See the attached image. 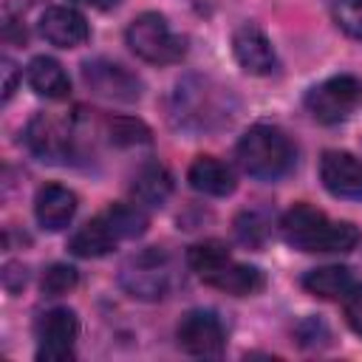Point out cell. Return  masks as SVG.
I'll list each match as a JSON object with an SVG mask.
<instances>
[{"label": "cell", "mask_w": 362, "mask_h": 362, "mask_svg": "<svg viewBox=\"0 0 362 362\" xmlns=\"http://www.w3.org/2000/svg\"><path fill=\"white\" fill-rule=\"evenodd\" d=\"M294 337H297V342H300L303 348H322V345H328L331 331H328V325H325L322 320L305 317V320L294 328Z\"/></svg>", "instance_id": "27"}, {"label": "cell", "mask_w": 362, "mask_h": 362, "mask_svg": "<svg viewBox=\"0 0 362 362\" xmlns=\"http://www.w3.org/2000/svg\"><path fill=\"white\" fill-rule=\"evenodd\" d=\"M238 164L257 181H277L294 167V144L274 124H255L238 141Z\"/></svg>", "instance_id": "3"}, {"label": "cell", "mask_w": 362, "mask_h": 362, "mask_svg": "<svg viewBox=\"0 0 362 362\" xmlns=\"http://www.w3.org/2000/svg\"><path fill=\"white\" fill-rule=\"evenodd\" d=\"M105 218L110 221V226L119 235V240L139 238L150 226V218H147V212H144V206L139 201H116V204L107 206Z\"/></svg>", "instance_id": "21"}, {"label": "cell", "mask_w": 362, "mask_h": 362, "mask_svg": "<svg viewBox=\"0 0 362 362\" xmlns=\"http://www.w3.org/2000/svg\"><path fill=\"white\" fill-rule=\"evenodd\" d=\"M116 243H119V235L113 232L110 221L105 215H96V218H90L88 223H82L71 235L68 249H71V255L90 260V257H105L107 252H113Z\"/></svg>", "instance_id": "16"}, {"label": "cell", "mask_w": 362, "mask_h": 362, "mask_svg": "<svg viewBox=\"0 0 362 362\" xmlns=\"http://www.w3.org/2000/svg\"><path fill=\"white\" fill-rule=\"evenodd\" d=\"M76 280H79V274H76L74 266H68V263H54V266H48V269L42 272L40 288H42L45 297H62V294H68V291L76 286Z\"/></svg>", "instance_id": "25"}, {"label": "cell", "mask_w": 362, "mask_h": 362, "mask_svg": "<svg viewBox=\"0 0 362 362\" xmlns=\"http://www.w3.org/2000/svg\"><path fill=\"white\" fill-rule=\"evenodd\" d=\"M235 116V99L226 88L215 85L206 76L189 74L184 76L170 102V119L175 127L189 133H209L223 124H229Z\"/></svg>", "instance_id": "1"}, {"label": "cell", "mask_w": 362, "mask_h": 362, "mask_svg": "<svg viewBox=\"0 0 362 362\" xmlns=\"http://www.w3.org/2000/svg\"><path fill=\"white\" fill-rule=\"evenodd\" d=\"M25 79H28L31 90L45 99H68V93H71V79H68L65 68L51 57H34L25 68Z\"/></svg>", "instance_id": "18"}, {"label": "cell", "mask_w": 362, "mask_h": 362, "mask_svg": "<svg viewBox=\"0 0 362 362\" xmlns=\"http://www.w3.org/2000/svg\"><path fill=\"white\" fill-rule=\"evenodd\" d=\"M345 320L354 328V334L362 337V286H354L345 294Z\"/></svg>", "instance_id": "28"}, {"label": "cell", "mask_w": 362, "mask_h": 362, "mask_svg": "<svg viewBox=\"0 0 362 362\" xmlns=\"http://www.w3.org/2000/svg\"><path fill=\"white\" fill-rule=\"evenodd\" d=\"M232 54L246 74L269 76L277 71V54H274L269 37L263 34V28H257L255 23H243L232 34Z\"/></svg>", "instance_id": "11"}, {"label": "cell", "mask_w": 362, "mask_h": 362, "mask_svg": "<svg viewBox=\"0 0 362 362\" xmlns=\"http://www.w3.org/2000/svg\"><path fill=\"white\" fill-rule=\"evenodd\" d=\"M122 288L136 300H161L170 291V257L161 249H144L119 274Z\"/></svg>", "instance_id": "7"}, {"label": "cell", "mask_w": 362, "mask_h": 362, "mask_svg": "<svg viewBox=\"0 0 362 362\" xmlns=\"http://www.w3.org/2000/svg\"><path fill=\"white\" fill-rule=\"evenodd\" d=\"M187 181L192 189L204 192V195H232L235 192V173L229 164H223L221 158L215 156H198L192 164H189V173H187Z\"/></svg>", "instance_id": "15"}, {"label": "cell", "mask_w": 362, "mask_h": 362, "mask_svg": "<svg viewBox=\"0 0 362 362\" xmlns=\"http://www.w3.org/2000/svg\"><path fill=\"white\" fill-rule=\"evenodd\" d=\"M334 23L354 40H362V0H334Z\"/></svg>", "instance_id": "26"}, {"label": "cell", "mask_w": 362, "mask_h": 362, "mask_svg": "<svg viewBox=\"0 0 362 362\" xmlns=\"http://www.w3.org/2000/svg\"><path fill=\"white\" fill-rule=\"evenodd\" d=\"M25 280H28V274H25V266H20V263H8L6 269H3V286L14 294V291H20L23 286H25Z\"/></svg>", "instance_id": "29"}, {"label": "cell", "mask_w": 362, "mask_h": 362, "mask_svg": "<svg viewBox=\"0 0 362 362\" xmlns=\"http://www.w3.org/2000/svg\"><path fill=\"white\" fill-rule=\"evenodd\" d=\"M175 337H178V345L192 354V356H221L223 354V345H226V331H223V322L218 320L215 311H204V308H195V311H187L175 328Z\"/></svg>", "instance_id": "10"}, {"label": "cell", "mask_w": 362, "mask_h": 362, "mask_svg": "<svg viewBox=\"0 0 362 362\" xmlns=\"http://www.w3.org/2000/svg\"><path fill=\"white\" fill-rule=\"evenodd\" d=\"M107 136L119 147H133V144H147L150 141V127L133 116H116L107 122Z\"/></svg>", "instance_id": "23"}, {"label": "cell", "mask_w": 362, "mask_h": 362, "mask_svg": "<svg viewBox=\"0 0 362 362\" xmlns=\"http://www.w3.org/2000/svg\"><path fill=\"white\" fill-rule=\"evenodd\" d=\"M0 74H3V102H8V99L14 96V90H17V79H20V74H17V68H14L11 59H3Z\"/></svg>", "instance_id": "30"}, {"label": "cell", "mask_w": 362, "mask_h": 362, "mask_svg": "<svg viewBox=\"0 0 362 362\" xmlns=\"http://www.w3.org/2000/svg\"><path fill=\"white\" fill-rule=\"evenodd\" d=\"M82 79L96 96L110 102H136L141 96V79L124 65L102 57L82 62Z\"/></svg>", "instance_id": "9"}, {"label": "cell", "mask_w": 362, "mask_h": 362, "mask_svg": "<svg viewBox=\"0 0 362 362\" xmlns=\"http://www.w3.org/2000/svg\"><path fill=\"white\" fill-rule=\"evenodd\" d=\"M232 260V255H229V249H226V243L223 240H201V243H195V246H189L187 249V263H189V269L204 280V277H209L212 272H218L223 263H229Z\"/></svg>", "instance_id": "22"}, {"label": "cell", "mask_w": 362, "mask_h": 362, "mask_svg": "<svg viewBox=\"0 0 362 362\" xmlns=\"http://www.w3.org/2000/svg\"><path fill=\"white\" fill-rule=\"evenodd\" d=\"M280 232L300 252H351L359 243V229L351 221H331L308 204H294L283 215Z\"/></svg>", "instance_id": "2"}, {"label": "cell", "mask_w": 362, "mask_h": 362, "mask_svg": "<svg viewBox=\"0 0 362 362\" xmlns=\"http://www.w3.org/2000/svg\"><path fill=\"white\" fill-rule=\"evenodd\" d=\"M76 3H82V6H90V8H102V11H107V8L119 6L122 0H76Z\"/></svg>", "instance_id": "31"}, {"label": "cell", "mask_w": 362, "mask_h": 362, "mask_svg": "<svg viewBox=\"0 0 362 362\" xmlns=\"http://www.w3.org/2000/svg\"><path fill=\"white\" fill-rule=\"evenodd\" d=\"M76 212V195L62 187V184H45L37 189V198H34V218L42 229L48 232H59L71 223Z\"/></svg>", "instance_id": "14"}, {"label": "cell", "mask_w": 362, "mask_h": 362, "mask_svg": "<svg viewBox=\"0 0 362 362\" xmlns=\"http://www.w3.org/2000/svg\"><path fill=\"white\" fill-rule=\"evenodd\" d=\"M359 102H362V79L354 74L331 76L317 88H311L305 96L308 113L322 124H337L348 119L359 107Z\"/></svg>", "instance_id": "5"}, {"label": "cell", "mask_w": 362, "mask_h": 362, "mask_svg": "<svg viewBox=\"0 0 362 362\" xmlns=\"http://www.w3.org/2000/svg\"><path fill=\"white\" fill-rule=\"evenodd\" d=\"M204 283L212 286V288H221V291H226V294H232V297H249V294L263 291L266 277H263V272L255 269V266L229 260V263H223L218 272H212L209 277H204Z\"/></svg>", "instance_id": "17"}, {"label": "cell", "mask_w": 362, "mask_h": 362, "mask_svg": "<svg viewBox=\"0 0 362 362\" xmlns=\"http://www.w3.org/2000/svg\"><path fill=\"white\" fill-rule=\"evenodd\" d=\"M322 187L337 198H362V158L345 150H328L320 161Z\"/></svg>", "instance_id": "12"}, {"label": "cell", "mask_w": 362, "mask_h": 362, "mask_svg": "<svg viewBox=\"0 0 362 362\" xmlns=\"http://www.w3.org/2000/svg\"><path fill=\"white\" fill-rule=\"evenodd\" d=\"M40 34L57 48H76L90 37V28L76 8L51 6L40 17Z\"/></svg>", "instance_id": "13"}, {"label": "cell", "mask_w": 362, "mask_h": 362, "mask_svg": "<svg viewBox=\"0 0 362 362\" xmlns=\"http://www.w3.org/2000/svg\"><path fill=\"white\" fill-rule=\"evenodd\" d=\"M79 334L76 314L71 308H51L37 320V359L59 362L74 359V342Z\"/></svg>", "instance_id": "8"}, {"label": "cell", "mask_w": 362, "mask_h": 362, "mask_svg": "<svg viewBox=\"0 0 362 362\" xmlns=\"http://www.w3.org/2000/svg\"><path fill=\"white\" fill-rule=\"evenodd\" d=\"M25 144L40 161L65 164L76 156V127L68 119L37 113L25 127Z\"/></svg>", "instance_id": "6"}, {"label": "cell", "mask_w": 362, "mask_h": 362, "mask_svg": "<svg viewBox=\"0 0 362 362\" xmlns=\"http://www.w3.org/2000/svg\"><path fill=\"white\" fill-rule=\"evenodd\" d=\"M133 201H139L141 206H161L170 192H173V175L167 173L164 164H144L130 184Z\"/></svg>", "instance_id": "19"}, {"label": "cell", "mask_w": 362, "mask_h": 362, "mask_svg": "<svg viewBox=\"0 0 362 362\" xmlns=\"http://www.w3.org/2000/svg\"><path fill=\"white\" fill-rule=\"evenodd\" d=\"M130 51L150 62V65H170V62H178L184 54H187V42L181 34H175L170 28V23L158 14V11H144L139 14L130 25H127V34H124Z\"/></svg>", "instance_id": "4"}, {"label": "cell", "mask_w": 362, "mask_h": 362, "mask_svg": "<svg viewBox=\"0 0 362 362\" xmlns=\"http://www.w3.org/2000/svg\"><path fill=\"white\" fill-rule=\"evenodd\" d=\"M303 288L322 300H339V297L345 300V294L354 288V277L351 269L345 266H322V269H311L303 277Z\"/></svg>", "instance_id": "20"}, {"label": "cell", "mask_w": 362, "mask_h": 362, "mask_svg": "<svg viewBox=\"0 0 362 362\" xmlns=\"http://www.w3.org/2000/svg\"><path fill=\"white\" fill-rule=\"evenodd\" d=\"M235 235H238L240 243L257 249V246H263V240L269 238V221H266L260 212L246 209V212H240V215L235 218Z\"/></svg>", "instance_id": "24"}]
</instances>
